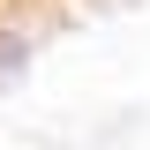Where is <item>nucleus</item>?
<instances>
[{"label":"nucleus","instance_id":"f257e3e1","mask_svg":"<svg viewBox=\"0 0 150 150\" xmlns=\"http://www.w3.org/2000/svg\"><path fill=\"white\" fill-rule=\"evenodd\" d=\"M45 45V15H23V8H8L0 15V83H15L23 68H30V53Z\"/></svg>","mask_w":150,"mask_h":150}]
</instances>
